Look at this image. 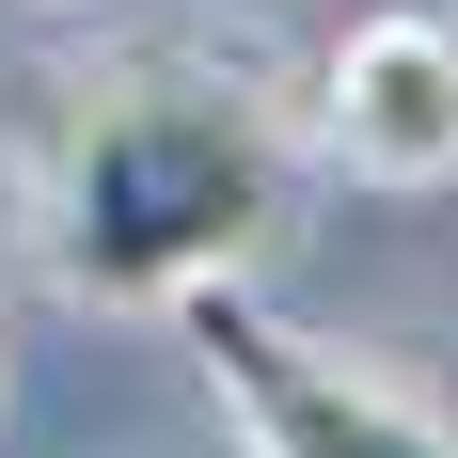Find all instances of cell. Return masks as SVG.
I'll use <instances>...</instances> for the list:
<instances>
[{
    "label": "cell",
    "mask_w": 458,
    "mask_h": 458,
    "mask_svg": "<svg viewBox=\"0 0 458 458\" xmlns=\"http://www.w3.org/2000/svg\"><path fill=\"white\" fill-rule=\"evenodd\" d=\"M317 95H332L348 174H379V190H443V174H458V16H427V0L348 16Z\"/></svg>",
    "instance_id": "cell-3"
},
{
    "label": "cell",
    "mask_w": 458,
    "mask_h": 458,
    "mask_svg": "<svg viewBox=\"0 0 458 458\" xmlns=\"http://www.w3.org/2000/svg\"><path fill=\"white\" fill-rule=\"evenodd\" d=\"M269 206H284L269 111L237 80L142 64V80H111L80 127H64V158H47V269L80 284V301H111V317H174L190 284L253 269Z\"/></svg>",
    "instance_id": "cell-1"
},
{
    "label": "cell",
    "mask_w": 458,
    "mask_h": 458,
    "mask_svg": "<svg viewBox=\"0 0 458 458\" xmlns=\"http://www.w3.org/2000/svg\"><path fill=\"white\" fill-rule=\"evenodd\" d=\"M174 317H190V348H206V379H222V411L253 427V458H458V427H427L411 395H379L364 364H332V348H301L284 317H253L237 269L190 284Z\"/></svg>",
    "instance_id": "cell-2"
}]
</instances>
